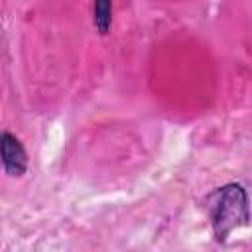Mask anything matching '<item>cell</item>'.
I'll return each instance as SVG.
<instances>
[{
	"label": "cell",
	"instance_id": "1",
	"mask_svg": "<svg viewBox=\"0 0 252 252\" xmlns=\"http://www.w3.org/2000/svg\"><path fill=\"white\" fill-rule=\"evenodd\" d=\"M205 209L213 234L219 242H224L234 230L246 228L250 224L248 191L240 183H226L211 191L205 199Z\"/></svg>",
	"mask_w": 252,
	"mask_h": 252
},
{
	"label": "cell",
	"instance_id": "2",
	"mask_svg": "<svg viewBox=\"0 0 252 252\" xmlns=\"http://www.w3.org/2000/svg\"><path fill=\"white\" fill-rule=\"evenodd\" d=\"M0 163L6 171L8 177L20 179L26 175L28 165H30V158L28 152L24 148V144L20 142V138L8 130L0 132Z\"/></svg>",
	"mask_w": 252,
	"mask_h": 252
},
{
	"label": "cell",
	"instance_id": "3",
	"mask_svg": "<svg viewBox=\"0 0 252 252\" xmlns=\"http://www.w3.org/2000/svg\"><path fill=\"white\" fill-rule=\"evenodd\" d=\"M93 26L98 35H108L112 28V0H93Z\"/></svg>",
	"mask_w": 252,
	"mask_h": 252
}]
</instances>
